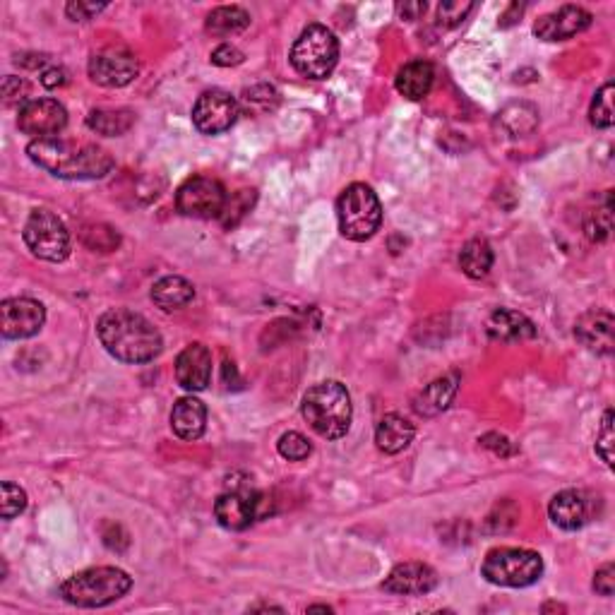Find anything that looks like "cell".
Instances as JSON below:
<instances>
[{
    "mask_svg": "<svg viewBox=\"0 0 615 615\" xmlns=\"http://www.w3.org/2000/svg\"><path fill=\"white\" fill-rule=\"evenodd\" d=\"M27 154L39 169L65 181H97L113 169V159L106 149L89 142L63 140V137L32 140Z\"/></svg>",
    "mask_w": 615,
    "mask_h": 615,
    "instance_id": "cell-1",
    "label": "cell"
},
{
    "mask_svg": "<svg viewBox=\"0 0 615 615\" xmlns=\"http://www.w3.org/2000/svg\"><path fill=\"white\" fill-rule=\"evenodd\" d=\"M99 342L123 363H149L161 354V334L145 315L128 308L104 313L97 322Z\"/></svg>",
    "mask_w": 615,
    "mask_h": 615,
    "instance_id": "cell-2",
    "label": "cell"
},
{
    "mask_svg": "<svg viewBox=\"0 0 615 615\" xmlns=\"http://www.w3.org/2000/svg\"><path fill=\"white\" fill-rule=\"evenodd\" d=\"M301 414L320 438L339 440L349 433L354 409H351V397L342 382L327 380L306 392Z\"/></svg>",
    "mask_w": 615,
    "mask_h": 615,
    "instance_id": "cell-3",
    "label": "cell"
},
{
    "mask_svg": "<svg viewBox=\"0 0 615 615\" xmlns=\"http://www.w3.org/2000/svg\"><path fill=\"white\" fill-rule=\"evenodd\" d=\"M133 587V577L118 567H89L61 584V596L77 608H101L123 599Z\"/></svg>",
    "mask_w": 615,
    "mask_h": 615,
    "instance_id": "cell-4",
    "label": "cell"
},
{
    "mask_svg": "<svg viewBox=\"0 0 615 615\" xmlns=\"http://www.w3.org/2000/svg\"><path fill=\"white\" fill-rule=\"evenodd\" d=\"M339 231L349 241H368L382 224V205L366 183H351L337 200Z\"/></svg>",
    "mask_w": 615,
    "mask_h": 615,
    "instance_id": "cell-5",
    "label": "cell"
},
{
    "mask_svg": "<svg viewBox=\"0 0 615 615\" xmlns=\"http://www.w3.org/2000/svg\"><path fill=\"white\" fill-rule=\"evenodd\" d=\"M481 572L488 582L498 587L524 589L541 579L543 560L539 553L527 548H493L483 560Z\"/></svg>",
    "mask_w": 615,
    "mask_h": 615,
    "instance_id": "cell-6",
    "label": "cell"
},
{
    "mask_svg": "<svg viewBox=\"0 0 615 615\" xmlns=\"http://www.w3.org/2000/svg\"><path fill=\"white\" fill-rule=\"evenodd\" d=\"M339 61V41L332 29L310 25L296 39L291 49V65L308 80H325Z\"/></svg>",
    "mask_w": 615,
    "mask_h": 615,
    "instance_id": "cell-7",
    "label": "cell"
},
{
    "mask_svg": "<svg viewBox=\"0 0 615 615\" xmlns=\"http://www.w3.org/2000/svg\"><path fill=\"white\" fill-rule=\"evenodd\" d=\"M27 248L46 262H63L70 253V234L65 224L49 210H34L29 214L25 231Z\"/></svg>",
    "mask_w": 615,
    "mask_h": 615,
    "instance_id": "cell-8",
    "label": "cell"
},
{
    "mask_svg": "<svg viewBox=\"0 0 615 615\" xmlns=\"http://www.w3.org/2000/svg\"><path fill=\"white\" fill-rule=\"evenodd\" d=\"M226 190L217 178L195 176L188 178L176 193V207L185 217L212 219L224 210Z\"/></svg>",
    "mask_w": 615,
    "mask_h": 615,
    "instance_id": "cell-9",
    "label": "cell"
},
{
    "mask_svg": "<svg viewBox=\"0 0 615 615\" xmlns=\"http://www.w3.org/2000/svg\"><path fill=\"white\" fill-rule=\"evenodd\" d=\"M241 106L234 94L224 89H210L193 106V123L202 135H222L238 121Z\"/></svg>",
    "mask_w": 615,
    "mask_h": 615,
    "instance_id": "cell-10",
    "label": "cell"
},
{
    "mask_svg": "<svg viewBox=\"0 0 615 615\" xmlns=\"http://www.w3.org/2000/svg\"><path fill=\"white\" fill-rule=\"evenodd\" d=\"M20 130L34 140H51L68 125V111L56 99H29L17 116Z\"/></svg>",
    "mask_w": 615,
    "mask_h": 615,
    "instance_id": "cell-11",
    "label": "cell"
},
{
    "mask_svg": "<svg viewBox=\"0 0 615 615\" xmlns=\"http://www.w3.org/2000/svg\"><path fill=\"white\" fill-rule=\"evenodd\" d=\"M265 495L248 491V488H236V491L222 493L214 503V517L224 529L243 531L248 529L255 519L265 515Z\"/></svg>",
    "mask_w": 615,
    "mask_h": 615,
    "instance_id": "cell-12",
    "label": "cell"
},
{
    "mask_svg": "<svg viewBox=\"0 0 615 615\" xmlns=\"http://www.w3.org/2000/svg\"><path fill=\"white\" fill-rule=\"evenodd\" d=\"M46 322V308L34 298H8L0 306V332L5 339L34 337Z\"/></svg>",
    "mask_w": 615,
    "mask_h": 615,
    "instance_id": "cell-13",
    "label": "cell"
},
{
    "mask_svg": "<svg viewBox=\"0 0 615 615\" xmlns=\"http://www.w3.org/2000/svg\"><path fill=\"white\" fill-rule=\"evenodd\" d=\"M140 73V65L133 53L111 49L97 53L89 61V77L101 87H125Z\"/></svg>",
    "mask_w": 615,
    "mask_h": 615,
    "instance_id": "cell-14",
    "label": "cell"
},
{
    "mask_svg": "<svg viewBox=\"0 0 615 615\" xmlns=\"http://www.w3.org/2000/svg\"><path fill=\"white\" fill-rule=\"evenodd\" d=\"M591 27V13L577 5H563L555 13H548L536 20L534 34L543 41H565L587 32Z\"/></svg>",
    "mask_w": 615,
    "mask_h": 615,
    "instance_id": "cell-15",
    "label": "cell"
},
{
    "mask_svg": "<svg viewBox=\"0 0 615 615\" xmlns=\"http://www.w3.org/2000/svg\"><path fill=\"white\" fill-rule=\"evenodd\" d=\"M212 380V354L205 344L195 342L176 358V382L188 392H202Z\"/></svg>",
    "mask_w": 615,
    "mask_h": 615,
    "instance_id": "cell-16",
    "label": "cell"
},
{
    "mask_svg": "<svg viewBox=\"0 0 615 615\" xmlns=\"http://www.w3.org/2000/svg\"><path fill=\"white\" fill-rule=\"evenodd\" d=\"M438 587V572L423 563H402L382 582V589L397 596H423Z\"/></svg>",
    "mask_w": 615,
    "mask_h": 615,
    "instance_id": "cell-17",
    "label": "cell"
},
{
    "mask_svg": "<svg viewBox=\"0 0 615 615\" xmlns=\"http://www.w3.org/2000/svg\"><path fill=\"white\" fill-rule=\"evenodd\" d=\"M613 325V315L608 310H589L577 320L575 334L587 349L608 356L613 351Z\"/></svg>",
    "mask_w": 615,
    "mask_h": 615,
    "instance_id": "cell-18",
    "label": "cell"
},
{
    "mask_svg": "<svg viewBox=\"0 0 615 615\" xmlns=\"http://www.w3.org/2000/svg\"><path fill=\"white\" fill-rule=\"evenodd\" d=\"M488 337L493 342H503V344H517L524 342V339L536 337V327L527 315L517 313V310L510 308H500L488 318Z\"/></svg>",
    "mask_w": 615,
    "mask_h": 615,
    "instance_id": "cell-19",
    "label": "cell"
},
{
    "mask_svg": "<svg viewBox=\"0 0 615 615\" xmlns=\"http://www.w3.org/2000/svg\"><path fill=\"white\" fill-rule=\"evenodd\" d=\"M171 428L181 440L202 438L207 428V406L197 397H183L173 404Z\"/></svg>",
    "mask_w": 615,
    "mask_h": 615,
    "instance_id": "cell-20",
    "label": "cell"
},
{
    "mask_svg": "<svg viewBox=\"0 0 615 615\" xmlns=\"http://www.w3.org/2000/svg\"><path fill=\"white\" fill-rule=\"evenodd\" d=\"M548 515H551L555 527L565 531H577L582 529L589 519L587 500H584V495L579 491H563L551 500Z\"/></svg>",
    "mask_w": 615,
    "mask_h": 615,
    "instance_id": "cell-21",
    "label": "cell"
},
{
    "mask_svg": "<svg viewBox=\"0 0 615 615\" xmlns=\"http://www.w3.org/2000/svg\"><path fill=\"white\" fill-rule=\"evenodd\" d=\"M416 428L414 423L406 421L399 414H387L385 419H380L378 428H375V443L385 455H399L414 440Z\"/></svg>",
    "mask_w": 615,
    "mask_h": 615,
    "instance_id": "cell-22",
    "label": "cell"
},
{
    "mask_svg": "<svg viewBox=\"0 0 615 615\" xmlns=\"http://www.w3.org/2000/svg\"><path fill=\"white\" fill-rule=\"evenodd\" d=\"M435 80V70L428 61H411L397 73V92L409 101H421L428 97Z\"/></svg>",
    "mask_w": 615,
    "mask_h": 615,
    "instance_id": "cell-23",
    "label": "cell"
},
{
    "mask_svg": "<svg viewBox=\"0 0 615 615\" xmlns=\"http://www.w3.org/2000/svg\"><path fill=\"white\" fill-rule=\"evenodd\" d=\"M457 382H459L457 375H445V378L433 380L431 385L414 399L416 414L438 416L440 411H445L447 406L452 404V399H455Z\"/></svg>",
    "mask_w": 615,
    "mask_h": 615,
    "instance_id": "cell-24",
    "label": "cell"
},
{
    "mask_svg": "<svg viewBox=\"0 0 615 615\" xmlns=\"http://www.w3.org/2000/svg\"><path fill=\"white\" fill-rule=\"evenodd\" d=\"M195 298V286L183 277H164L152 286V301L157 303V308L166 310H178L188 306Z\"/></svg>",
    "mask_w": 615,
    "mask_h": 615,
    "instance_id": "cell-25",
    "label": "cell"
},
{
    "mask_svg": "<svg viewBox=\"0 0 615 615\" xmlns=\"http://www.w3.org/2000/svg\"><path fill=\"white\" fill-rule=\"evenodd\" d=\"M135 123V113L130 109H97L87 116V125L94 133L106 137L125 135Z\"/></svg>",
    "mask_w": 615,
    "mask_h": 615,
    "instance_id": "cell-26",
    "label": "cell"
},
{
    "mask_svg": "<svg viewBox=\"0 0 615 615\" xmlns=\"http://www.w3.org/2000/svg\"><path fill=\"white\" fill-rule=\"evenodd\" d=\"M459 267L471 279H483L493 267V248L483 238H474L459 253Z\"/></svg>",
    "mask_w": 615,
    "mask_h": 615,
    "instance_id": "cell-27",
    "label": "cell"
},
{
    "mask_svg": "<svg viewBox=\"0 0 615 615\" xmlns=\"http://www.w3.org/2000/svg\"><path fill=\"white\" fill-rule=\"evenodd\" d=\"M250 15L238 5H224V8L212 10L207 17V32L214 37H229V34H238L248 29Z\"/></svg>",
    "mask_w": 615,
    "mask_h": 615,
    "instance_id": "cell-28",
    "label": "cell"
},
{
    "mask_svg": "<svg viewBox=\"0 0 615 615\" xmlns=\"http://www.w3.org/2000/svg\"><path fill=\"white\" fill-rule=\"evenodd\" d=\"M613 94H615V87L613 82H606L599 92H596L594 101H591V109H589V121L591 125H596V128L606 130L611 128L615 116H613Z\"/></svg>",
    "mask_w": 615,
    "mask_h": 615,
    "instance_id": "cell-29",
    "label": "cell"
},
{
    "mask_svg": "<svg viewBox=\"0 0 615 615\" xmlns=\"http://www.w3.org/2000/svg\"><path fill=\"white\" fill-rule=\"evenodd\" d=\"M253 202H255V190H238L236 195L226 197L224 210L219 214V222H222L226 229H234V226L250 212Z\"/></svg>",
    "mask_w": 615,
    "mask_h": 615,
    "instance_id": "cell-30",
    "label": "cell"
},
{
    "mask_svg": "<svg viewBox=\"0 0 615 615\" xmlns=\"http://www.w3.org/2000/svg\"><path fill=\"white\" fill-rule=\"evenodd\" d=\"M277 450H279V455H282L284 459H289V462H303V459L313 452V447H310L306 435L289 431L279 438Z\"/></svg>",
    "mask_w": 615,
    "mask_h": 615,
    "instance_id": "cell-31",
    "label": "cell"
},
{
    "mask_svg": "<svg viewBox=\"0 0 615 615\" xmlns=\"http://www.w3.org/2000/svg\"><path fill=\"white\" fill-rule=\"evenodd\" d=\"M243 101H246V106L250 111L265 113L277 106L279 94H277V89L270 85H258V87H250L243 92Z\"/></svg>",
    "mask_w": 615,
    "mask_h": 615,
    "instance_id": "cell-32",
    "label": "cell"
},
{
    "mask_svg": "<svg viewBox=\"0 0 615 615\" xmlns=\"http://www.w3.org/2000/svg\"><path fill=\"white\" fill-rule=\"evenodd\" d=\"M27 493L15 483H3V495H0V515L3 519H13L25 512Z\"/></svg>",
    "mask_w": 615,
    "mask_h": 615,
    "instance_id": "cell-33",
    "label": "cell"
},
{
    "mask_svg": "<svg viewBox=\"0 0 615 615\" xmlns=\"http://www.w3.org/2000/svg\"><path fill=\"white\" fill-rule=\"evenodd\" d=\"M613 445H615V433H613V411L608 409L603 414L599 438H596V455H599L608 467H613Z\"/></svg>",
    "mask_w": 615,
    "mask_h": 615,
    "instance_id": "cell-34",
    "label": "cell"
},
{
    "mask_svg": "<svg viewBox=\"0 0 615 615\" xmlns=\"http://www.w3.org/2000/svg\"><path fill=\"white\" fill-rule=\"evenodd\" d=\"M101 10H106V3H85V0H77V3L65 5V13H68L70 20L75 22L92 20V17L99 15Z\"/></svg>",
    "mask_w": 615,
    "mask_h": 615,
    "instance_id": "cell-35",
    "label": "cell"
},
{
    "mask_svg": "<svg viewBox=\"0 0 615 615\" xmlns=\"http://www.w3.org/2000/svg\"><path fill=\"white\" fill-rule=\"evenodd\" d=\"M27 94H29V87L25 80H20V77H5L3 82V97H5V104H17L20 101L22 106L27 104Z\"/></svg>",
    "mask_w": 615,
    "mask_h": 615,
    "instance_id": "cell-36",
    "label": "cell"
},
{
    "mask_svg": "<svg viewBox=\"0 0 615 615\" xmlns=\"http://www.w3.org/2000/svg\"><path fill=\"white\" fill-rule=\"evenodd\" d=\"M471 8H474L471 3H443V5H440V13H438L440 22L455 27L471 13Z\"/></svg>",
    "mask_w": 615,
    "mask_h": 615,
    "instance_id": "cell-37",
    "label": "cell"
},
{
    "mask_svg": "<svg viewBox=\"0 0 615 615\" xmlns=\"http://www.w3.org/2000/svg\"><path fill=\"white\" fill-rule=\"evenodd\" d=\"M594 589L601 596H613L615 591V567L613 563L601 565L594 575Z\"/></svg>",
    "mask_w": 615,
    "mask_h": 615,
    "instance_id": "cell-38",
    "label": "cell"
},
{
    "mask_svg": "<svg viewBox=\"0 0 615 615\" xmlns=\"http://www.w3.org/2000/svg\"><path fill=\"white\" fill-rule=\"evenodd\" d=\"M243 51H238L236 46L222 44L219 49H214L212 53V63L222 65V68H231V65H241L243 63Z\"/></svg>",
    "mask_w": 615,
    "mask_h": 615,
    "instance_id": "cell-39",
    "label": "cell"
},
{
    "mask_svg": "<svg viewBox=\"0 0 615 615\" xmlns=\"http://www.w3.org/2000/svg\"><path fill=\"white\" fill-rule=\"evenodd\" d=\"M481 445L488 447V450H493L495 455L500 457H510L515 455V447L510 445V440L505 438V435H498V433H488L481 438Z\"/></svg>",
    "mask_w": 615,
    "mask_h": 615,
    "instance_id": "cell-40",
    "label": "cell"
},
{
    "mask_svg": "<svg viewBox=\"0 0 615 615\" xmlns=\"http://www.w3.org/2000/svg\"><path fill=\"white\" fill-rule=\"evenodd\" d=\"M65 82H68V73H65L63 68H49L41 73V85H44L46 89H56V87H63Z\"/></svg>",
    "mask_w": 615,
    "mask_h": 615,
    "instance_id": "cell-41",
    "label": "cell"
},
{
    "mask_svg": "<svg viewBox=\"0 0 615 615\" xmlns=\"http://www.w3.org/2000/svg\"><path fill=\"white\" fill-rule=\"evenodd\" d=\"M421 13H426V3H414V5H404L402 8V15L406 17V20H416Z\"/></svg>",
    "mask_w": 615,
    "mask_h": 615,
    "instance_id": "cell-42",
    "label": "cell"
},
{
    "mask_svg": "<svg viewBox=\"0 0 615 615\" xmlns=\"http://www.w3.org/2000/svg\"><path fill=\"white\" fill-rule=\"evenodd\" d=\"M315 611H322V613H332L330 606H310L308 613H315Z\"/></svg>",
    "mask_w": 615,
    "mask_h": 615,
    "instance_id": "cell-43",
    "label": "cell"
}]
</instances>
